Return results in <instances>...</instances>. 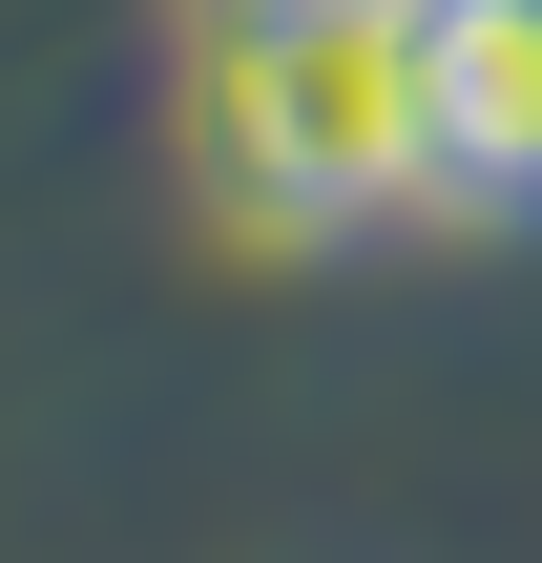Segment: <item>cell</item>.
I'll return each instance as SVG.
<instances>
[{
  "instance_id": "1",
  "label": "cell",
  "mask_w": 542,
  "mask_h": 563,
  "mask_svg": "<svg viewBox=\"0 0 542 563\" xmlns=\"http://www.w3.org/2000/svg\"><path fill=\"white\" fill-rule=\"evenodd\" d=\"M167 167L230 251H418L460 230V146H439V21L418 0H188L167 42Z\"/></svg>"
},
{
  "instance_id": "2",
  "label": "cell",
  "mask_w": 542,
  "mask_h": 563,
  "mask_svg": "<svg viewBox=\"0 0 542 563\" xmlns=\"http://www.w3.org/2000/svg\"><path fill=\"white\" fill-rule=\"evenodd\" d=\"M418 21H439L460 230H542V0H418Z\"/></svg>"
}]
</instances>
